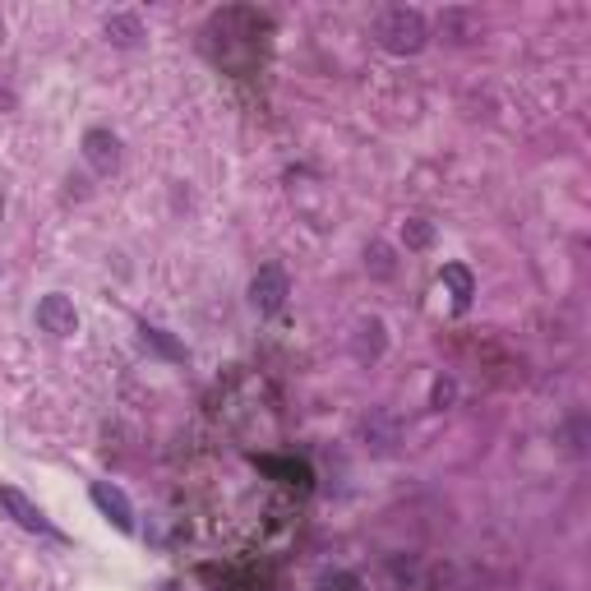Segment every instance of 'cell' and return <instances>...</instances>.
Here are the masks:
<instances>
[{"label":"cell","instance_id":"16","mask_svg":"<svg viewBox=\"0 0 591 591\" xmlns=\"http://www.w3.org/2000/svg\"><path fill=\"white\" fill-rule=\"evenodd\" d=\"M453 398H458V384H453L448 374H439L435 384H430V407L444 411V407H453Z\"/></svg>","mask_w":591,"mask_h":591},{"label":"cell","instance_id":"22","mask_svg":"<svg viewBox=\"0 0 591 591\" xmlns=\"http://www.w3.org/2000/svg\"><path fill=\"white\" fill-rule=\"evenodd\" d=\"M0 37H5V28H0Z\"/></svg>","mask_w":591,"mask_h":591},{"label":"cell","instance_id":"8","mask_svg":"<svg viewBox=\"0 0 591 591\" xmlns=\"http://www.w3.org/2000/svg\"><path fill=\"white\" fill-rule=\"evenodd\" d=\"M388 351V328H384V319H361L356 324V333H351V356L361 365H374L379 356Z\"/></svg>","mask_w":591,"mask_h":591},{"label":"cell","instance_id":"5","mask_svg":"<svg viewBox=\"0 0 591 591\" xmlns=\"http://www.w3.org/2000/svg\"><path fill=\"white\" fill-rule=\"evenodd\" d=\"M88 499L97 504V513L111 522V527L121 531V536H134V504L125 499L121 485H111V481H97L93 490H88Z\"/></svg>","mask_w":591,"mask_h":591},{"label":"cell","instance_id":"4","mask_svg":"<svg viewBox=\"0 0 591 591\" xmlns=\"http://www.w3.org/2000/svg\"><path fill=\"white\" fill-rule=\"evenodd\" d=\"M0 513H10V518L24 531H33V536H61V531L47 522V513H42L24 490H14V485H0Z\"/></svg>","mask_w":591,"mask_h":591},{"label":"cell","instance_id":"17","mask_svg":"<svg viewBox=\"0 0 591 591\" xmlns=\"http://www.w3.org/2000/svg\"><path fill=\"white\" fill-rule=\"evenodd\" d=\"M467 10H448L444 19H439V28H444V33H453V42H462V37H467Z\"/></svg>","mask_w":591,"mask_h":591},{"label":"cell","instance_id":"18","mask_svg":"<svg viewBox=\"0 0 591 591\" xmlns=\"http://www.w3.org/2000/svg\"><path fill=\"white\" fill-rule=\"evenodd\" d=\"M324 587L328 591H356V578H351V573H338V578H324Z\"/></svg>","mask_w":591,"mask_h":591},{"label":"cell","instance_id":"2","mask_svg":"<svg viewBox=\"0 0 591 591\" xmlns=\"http://www.w3.org/2000/svg\"><path fill=\"white\" fill-rule=\"evenodd\" d=\"M361 439H365V448H370L374 458H393V453H398V444H402L398 416H393L388 407H370L361 416Z\"/></svg>","mask_w":591,"mask_h":591},{"label":"cell","instance_id":"20","mask_svg":"<svg viewBox=\"0 0 591 591\" xmlns=\"http://www.w3.org/2000/svg\"><path fill=\"white\" fill-rule=\"evenodd\" d=\"M0 111H14V93L5 84H0Z\"/></svg>","mask_w":591,"mask_h":591},{"label":"cell","instance_id":"6","mask_svg":"<svg viewBox=\"0 0 591 591\" xmlns=\"http://www.w3.org/2000/svg\"><path fill=\"white\" fill-rule=\"evenodd\" d=\"M37 324H42V333H51V338H74V333H79V310H74L70 296L51 291V296H42V305H37Z\"/></svg>","mask_w":591,"mask_h":591},{"label":"cell","instance_id":"7","mask_svg":"<svg viewBox=\"0 0 591 591\" xmlns=\"http://www.w3.org/2000/svg\"><path fill=\"white\" fill-rule=\"evenodd\" d=\"M84 162L97 176H116V171H121V139L111 130H88L84 134Z\"/></svg>","mask_w":591,"mask_h":591},{"label":"cell","instance_id":"9","mask_svg":"<svg viewBox=\"0 0 591 591\" xmlns=\"http://www.w3.org/2000/svg\"><path fill=\"white\" fill-rule=\"evenodd\" d=\"M102 33H107V42L111 47H121V51H134V47H144V19L139 14H130V10H116V14H107V24H102Z\"/></svg>","mask_w":591,"mask_h":591},{"label":"cell","instance_id":"11","mask_svg":"<svg viewBox=\"0 0 591 591\" xmlns=\"http://www.w3.org/2000/svg\"><path fill=\"white\" fill-rule=\"evenodd\" d=\"M259 471L278 476L282 485H296V490H310V467L305 462H291V458H259Z\"/></svg>","mask_w":591,"mask_h":591},{"label":"cell","instance_id":"13","mask_svg":"<svg viewBox=\"0 0 591 591\" xmlns=\"http://www.w3.org/2000/svg\"><path fill=\"white\" fill-rule=\"evenodd\" d=\"M365 268H370V278H379V282L393 278V273H398V254H393V245H384V241L365 245Z\"/></svg>","mask_w":591,"mask_h":591},{"label":"cell","instance_id":"3","mask_svg":"<svg viewBox=\"0 0 591 591\" xmlns=\"http://www.w3.org/2000/svg\"><path fill=\"white\" fill-rule=\"evenodd\" d=\"M287 296H291V282H287V273H282L278 264H264L250 278V305L259 314H278L282 305H287Z\"/></svg>","mask_w":591,"mask_h":591},{"label":"cell","instance_id":"21","mask_svg":"<svg viewBox=\"0 0 591 591\" xmlns=\"http://www.w3.org/2000/svg\"><path fill=\"white\" fill-rule=\"evenodd\" d=\"M0 218H5V194H0Z\"/></svg>","mask_w":591,"mask_h":591},{"label":"cell","instance_id":"12","mask_svg":"<svg viewBox=\"0 0 591 591\" xmlns=\"http://www.w3.org/2000/svg\"><path fill=\"white\" fill-rule=\"evenodd\" d=\"M139 342H144L148 351H157L162 361H185V347L176 338H171L167 328H157V324H139Z\"/></svg>","mask_w":591,"mask_h":591},{"label":"cell","instance_id":"19","mask_svg":"<svg viewBox=\"0 0 591 591\" xmlns=\"http://www.w3.org/2000/svg\"><path fill=\"white\" fill-rule=\"evenodd\" d=\"M65 185H70V190H65L70 199H88V181H84V176H70Z\"/></svg>","mask_w":591,"mask_h":591},{"label":"cell","instance_id":"1","mask_svg":"<svg viewBox=\"0 0 591 591\" xmlns=\"http://www.w3.org/2000/svg\"><path fill=\"white\" fill-rule=\"evenodd\" d=\"M425 42H430V28H425L421 10H388L379 19V47L393 56H416Z\"/></svg>","mask_w":591,"mask_h":591},{"label":"cell","instance_id":"10","mask_svg":"<svg viewBox=\"0 0 591 591\" xmlns=\"http://www.w3.org/2000/svg\"><path fill=\"white\" fill-rule=\"evenodd\" d=\"M439 282H444L448 296H453V310L467 314L471 310V296H476V278H471V268L467 264H444Z\"/></svg>","mask_w":591,"mask_h":591},{"label":"cell","instance_id":"14","mask_svg":"<svg viewBox=\"0 0 591 591\" xmlns=\"http://www.w3.org/2000/svg\"><path fill=\"white\" fill-rule=\"evenodd\" d=\"M402 245H407V250H430V245H435V222L407 218L402 222Z\"/></svg>","mask_w":591,"mask_h":591},{"label":"cell","instance_id":"15","mask_svg":"<svg viewBox=\"0 0 591 591\" xmlns=\"http://www.w3.org/2000/svg\"><path fill=\"white\" fill-rule=\"evenodd\" d=\"M559 439L568 444V453H587V416L573 411V416L564 421V430H559Z\"/></svg>","mask_w":591,"mask_h":591}]
</instances>
